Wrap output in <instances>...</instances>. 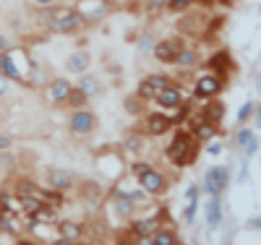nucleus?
Wrapping results in <instances>:
<instances>
[{
    "instance_id": "f257e3e1",
    "label": "nucleus",
    "mask_w": 261,
    "mask_h": 245,
    "mask_svg": "<svg viewBox=\"0 0 261 245\" xmlns=\"http://www.w3.org/2000/svg\"><path fill=\"white\" fill-rule=\"evenodd\" d=\"M196 144L199 141L191 136V130H178L175 136H172V141L167 144L165 154H167V159L175 167H186L188 162L196 159V154H199V146Z\"/></svg>"
},
{
    "instance_id": "f03ea898",
    "label": "nucleus",
    "mask_w": 261,
    "mask_h": 245,
    "mask_svg": "<svg viewBox=\"0 0 261 245\" xmlns=\"http://www.w3.org/2000/svg\"><path fill=\"white\" fill-rule=\"evenodd\" d=\"M86 24V18L81 16V11L76 8H65V11H50L47 18V29L58 32V34H73Z\"/></svg>"
},
{
    "instance_id": "7ed1b4c3",
    "label": "nucleus",
    "mask_w": 261,
    "mask_h": 245,
    "mask_svg": "<svg viewBox=\"0 0 261 245\" xmlns=\"http://www.w3.org/2000/svg\"><path fill=\"white\" fill-rule=\"evenodd\" d=\"M139 185H141V190L149 193V196H162V193L167 190L165 175H162L160 170H154V167H149L144 175H139Z\"/></svg>"
},
{
    "instance_id": "20e7f679",
    "label": "nucleus",
    "mask_w": 261,
    "mask_h": 245,
    "mask_svg": "<svg viewBox=\"0 0 261 245\" xmlns=\"http://www.w3.org/2000/svg\"><path fill=\"white\" fill-rule=\"evenodd\" d=\"M68 128H71V133H76V136H89V133H94V128H97V118L86 107L76 110V113L71 115V120H68Z\"/></svg>"
},
{
    "instance_id": "39448f33",
    "label": "nucleus",
    "mask_w": 261,
    "mask_h": 245,
    "mask_svg": "<svg viewBox=\"0 0 261 245\" xmlns=\"http://www.w3.org/2000/svg\"><path fill=\"white\" fill-rule=\"evenodd\" d=\"M220 92H222V78L214 76V73L201 76L193 84V97H199V99H214Z\"/></svg>"
},
{
    "instance_id": "423d86ee",
    "label": "nucleus",
    "mask_w": 261,
    "mask_h": 245,
    "mask_svg": "<svg viewBox=\"0 0 261 245\" xmlns=\"http://www.w3.org/2000/svg\"><path fill=\"white\" fill-rule=\"evenodd\" d=\"M227 180H230V175L225 167H212L204 177V190L209 196H220L225 188H227Z\"/></svg>"
},
{
    "instance_id": "0eeeda50",
    "label": "nucleus",
    "mask_w": 261,
    "mask_h": 245,
    "mask_svg": "<svg viewBox=\"0 0 261 245\" xmlns=\"http://www.w3.org/2000/svg\"><path fill=\"white\" fill-rule=\"evenodd\" d=\"M188 130H191V136L196 139V141H212L217 133V123H212V120H206V118H191L188 120Z\"/></svg>"
},
{
    "instance_id": "6e6552de",
    "label": "nucleus",
    "mask_w": 261,
    "mask_h": 245,
    "mask_svg": "<svg viewBox=\"0 0 261 245\" xmlns=\"http://www.w3.org/2000/svg\"><path fill=\"white\" fill-rule=\"evenodd\" d=\"M180 50H183V47H180L178 39H162V42L154 44V58H157L160 63H175V58H178Z\"/></svg>"
},
{
    "instance_id": "1a4fd4ad",
    "label": "nucleus",
    "mask_w": 261,
    "mask_h": 245,
    "mask_svg": "<svg viewBox=\"0 0 261 245\" xmlns=\"http://www.w3.org/2000/svg\"><path fill=\"white\" fill-rule=\"evenodd\" d=\"M73 92V84L68 78H55L47 89V97L53 104H65V99H68V94Z\"/></svg>"
},
{
    "instance_id": "9d476101",
    "label": "nucleus",
    "mask_w": 261,
    "mask_h": 245,
    "mask_svg": "<svg viewBox=\"0 0 261 245\" xmlns=\"http://www.w3.org/2000/svg\"><path fill=\"white\" fill-rule=\"evenodd\" d=\"M144 123H146V133H149V136H165V133L172 128L170 118H167V115H160V113L146 115Z\"/></svg>"
},
{
    "instance_id": "9b49d317",
    "label": "nucleus",
    "mask_w": 261,
    "mask_h": 245,
    "mask_svg": "<svg viewBox=\"0 0 261 245\" xmlns=\"http://www.w3.org/2000/svg\"><path fill=\"white\" fill-rule=\"evenodd\" d=\"M47 183H50L53 190L65 193V190H71V188H73V177L65 172V170H47Z\"/></svg>"
},
{
    "instance_id": "f8f14e48",
    "label": "nucleus",
    "mask_w": 261,
    "mask_h": 245,
    "mask_svg": "<svg viewBox=\"0 0 261 245\" xmlns=\"http://www.w3.org/2000/svg\"><path fill=\"white\" fill-rule=\"evenodd\" d=\"M157 104L165 107V110H175L183 104V94H180V89L178 86H167L165 92L157 94Z\"/></svg>"
},
{
    "instance_id": "ddd939ff",
    "label": "nucleus",
    "mask_w": 261,
    "mask_h": 245,
    "mask_svg": "<svg viewBox=\"0 0 261 245\" xmlns=\"http://www.w3.org/2000/svg\"><path fill=\"white\" fill-rule=\"evenodd\" d=\"M209 71H214V76H225V73H230L232 71V60H230V55L227 52H214L212 58H209Z\"/></svg>"
},
{
    "instance_id": "4468645a",
    "label": "nucleus",
    "mask_w": 261,
    "mask_h": 245,
    "mask_svg": "<svg viewBox=\"0 0 261 245\" xmlns=\"http://www.w3.org/2000/svg\"><path fill=\"white\" fill-rule=\"evenodd\" d=\"M0 76H3V78H11V81H21V78H24L8 52H0Z\"/></svg>"
},
{
    "instance_id": "2eb2a0df",
    "label": "nucleus",
    "mask_w": 261,
    "mask_h": 245,
    "mask_svg": "<svg viewBox=\"0 0 261 245\" xmlns=\"http://www.w3.org/2000/svg\"><path fill=\"white\" fill-rule=\"evenodd\" d=\"M222 222V204H220V196H212L209 204H206V225L217 227Z\"/></svg>"
},
{
    "instance_id": "dca6fc26",
    "label": "nucleus",
    "mask_w": 261,
    "mask_h": 245,
    "mask_svg": "<svg viewBox=\"0 0 261 245\" xmlns=\"http://www.w3.org/2000/svg\"><path fill=\"white\" fill-rule=\"evenodd\" d=\"M157 227H160V222L157 219H141V222H134V225H130V232H134L136 237H151L157 232Z\"/></svg>"
},
{
    "instance_id": "f3484780",
    "label": "nucleus",
    "mask_w": 261,
    "mask_h": 245,
    "mask_svg": "<svg viewBox=\"0 0 261 245\" xmlns=\"http://www.w3.org/2000/svg\"><path fill=\"white\" fill-rule=\"evenodd\" d=\"M86 68H89V52H86V50H76V52L68 58V71L84 73Z\"/></svg>"
},
{
    "instance_id": "a211bd4d",
    "label": "nucleus",
    "mask_w": 261,
    "mask_h": 245,
    "mask_svg": "<svg viewBox=\"0 0 261 245\" xmlns=\"http://www.w3.org/2000/svg\"><path fill=\"white\" fill-rule=\"evenodd\" d=\"M58 232H60V237H65V240H73V242H79V240L84 237V227H79L76 222H60Z\"/></svg>"
},
{
    "instance_id": "6ab92c4d",
    "label": "nucleus",
    "mask_w": 261,
    "mask_h": 245,
    "mask_svg": "<svg viewBox=\"0 0 261 245\" xmlns=\"http://www.w3.org/2000/svg\"><path fill=\"white\" fill-rule=\"evenodd\" d=\"M204 118L212 120V123H220V120L225 118V104H222V102H217V99L209 102V104L204 107Z\"/></svg>"
},
{
    "instance_id": "aec40b11",
    "label": "nucleus",
    "mask_w": 261,
    "mask_h": 245,
    "mask_svg": "<svg viewBox=\"0 0 261 245\" xmlns=\"http://www.w3.org/2000/svg\"><path fill=\"white\" fill-rule=\"evenodd\" d=\"M175 63H178V65H183V68H193V65L199 63V52L191 50V47H183V50L178 52Z\"/></svg>"
},
{
    "instance_id": "412c9836",
    "label": "nucleus",
    "mask_w": 261,
    "mask_h": 245,
    "mask_svg": "<svg viewBox=\"0 0 261 245\" xmlns=\"http://www.w3.org/2000/svg\"><path fill=\"white\" fill-rule=\"evenodd\" d=\"M86 102H89V94H84L79 86H73V92L68 94V99H65V104L73 107V110H84V107H86Z\"/></svg>"
},
{
    "instance_id": "4be33fe9",
    "label": "nucleus",
    "mask_w": 261,
    "mask_h": 245,
    "mask_svg": "<svg viewBox=\"0 0 261 245\" xmlns=\"http://www.w3.org/2000/svg\"><path fill=\"white\" fill-rule=\"evenodd\" d=\"M154 245H180L175 230H157L154 232Z\"/></svg>"
},
{
    "instance_id": "5701e85b",
    "label": "nucleus",
    "mask_w": 261,
    "mask_h": 245,
    "mask_svg": "<svg viewBox=\"0 0 261 245\" xmlns=\"http://www.w3.org/2000/svg\"><path fill=\"white\" fill-rule=\"evenodd\" d=\"M16 193H18V198H24V196H39L29 177H18V180H16Z\"/></svg>"
},
{
    "instance_id": "b1692460",
    "label": "nucleus",
    "mask_w": 261,
    "mask_h": 245,
    "mask_svg": "<svg viewBox=\"0 0 261 245\" xmlns=\"http://www.w3.org/2000/svg\"><path fill=\"white\" fill-rule=\"evenodd\" d=\"M144 81H149V84H151V89H154L157 94H160V92H165L167 86H172V84H170V78H167L165 73H151V76H146Z\"/></svg>"
},
{
    "instance_id": "393cba45",
    "label": "nucleus",
    "mask_w": 261,
    "mask_h": 245,
    "mask_svg": "<svg viewBox=\"0 0 261 245\" xmlns=\"http://www.w3.org/2000/svg\"><path fill=\"white\" fill-rule=\"evenodd\" d=\"M79 89H81L84 94H89V97H92V94H97V92H99V84H97V78H94V76H84V78L79 81Z\"/></svg>"
},
{
    "instance_id": "a878e982",
    "label": "nucleus",
    "mask_w": 261,
    "mask_h": 245,
    "mask_svg": "<svg viewBox=\"0 0 261 245\" xmlns=\"http://www.w3.org/2000/svg\"><path fill=\"white\" fill-rule=\"evenodd\" d=\"M136 97H139V99H144V102H151V99H157V92L151 89V84H149V81H141V84H139V89H136Z\"/></svg>"
},
{
    "instance_id": "bb28decb",
    "label": "nucleus",
    "mask_w": 261,
    "mask_h": 245,
    "mask_svg": "<svg viewBox=\"0 0 261 245\" xmlns=\"http://www.w3.org/2000/svg\"><path fill=\"white\" fill-rule=\"evenodd\" d=\"M253 141V130L251 128H241L235 133V146H241V149H246L248 144Z\"/></svg>"
},
{
    "instance_id": "cd10ccee",
    "label": "nucleus",
    "mask_w": 261,
    "mask_h": 245,
    "mask_svg": "<svg viewBox=\"0 0 261 245\" xmlns=\"http://www.w3.org/2000/svg\"><path fill=\"white\" fill-rule=\"evenodd\" d=\"M193 6V0H167V11L172 13H186Z\"/></svg>"
},
{
    "instance_id": "c85d7f7f",
    "label": "nucleus",
    "mask_w": 261,
    "mask_h": 245,
    "mask_svg": "<svg viewBox=\"0 0 261 245\" xmlns=\"http://www.w3.org/2000/svg\"><path fill=\"white\" fill-rule=\"evenodd\" d=\"M167 118H170L172 125H180L183 120H188V107H186V104L175 107V110H172V115H167Z\"/></svg>"
},
{
    "instance_id": "c756f323",
    "label": "nucleus",
    "mask_w": 261,
    "mask_h": 245,
    "mask_svg": "<svg viewBox=\"0 0 261 245\" xmlns=\"http://www.w3.org/2000/svg\"><path fill=\"white\" fill-rule=\"evenodd\" d=\"M53 216H55V209H53V206L47 209L45 204H42V206H39V209L32 214V219H34V222H50Z\"/></svg>"
},
{
    "instance_id": "7c9ffc66",
    "label": "nucleus",
    "mask_w": 261,
    "mask_h": 245,
    "mask_svg": "<svg viewBox=\"0 0 261 245\" xmlns=\"http://www.w3.org/2000/svg\"><path fill=\"white\" fill-rule=\"evenodd\" d=\"M39 198H42V201H45V204H53V209H58L60 204H63V196L58 193V190H47V193H39Z\"/></svg>"
},
{
    "instance_id": "2f4dec72",
    "label": "nucleus",
    "mask_w": 261,
    "mask_h": 245,
    "mask_svg": "<svg viewBox=\"0 0 261 245\" xmlns=\"http://www.w3.org/2000/svg\"><path fill=\"white\" fill-rule=\"evenodd\" d=\"M162 8H167V0H146V11L149 13H160Z\"/></svg>"
},
{
    "instance_id": "473e14b6",
    "label": "nucleus",
    "mask_w": 261,
    "mask_h": 245,
    "mask_svg": "<svg viewBox=\"0 0 261 245\" xmlns=\"http://www.w3.org/2000/svg\"><path fill=\"white\" fill-rule=\"evenodd\" d=\"M253 107H256L253 102H246V104L241 107V113H238V120H241V123H246V120L251 118V113H253Z\"/></svg>"
},
{
    "instance_id": "72a5a7b5",
    "label": "nucleus",
    "mask_w": 261,
    "mask_h": 245,
    "mask_svg": "<svg viewBox=\"0 0 261 245\" xmlns=\"http://www.w3.org/2000/svg\"><path fill=\"white\" fill-rule=\"evenodd\" d=\"M125 110H128L130 115H139V113H141V104H139V97H136V99H130V97H128V99H125Z\"/></svg>"
},
{
    "instance_id": "f704fd0d",
    "label": "nucleus",
    "mask_w": 261,
    "mask_h": 245,
    "mask_svg": "<svg viewBox=\"0 0 261 245\" xmlns=\"http://www.w3.org/2000/svg\"><path fill=\"white\" fill-rule=\"evenodd\" d=\"M149 167H151L149 162H134V165H130V170H134V175H136V177H139V175H144Z\"/></svg>"
},
{
    "instance_id": "c9c22d12",
    "label": "nucleus",
    "mask_w": 261,
    "mask_h": 245,
    "mask_svg": "<svg viewBox=\"0 0 261 245\" xmlns=\"http://www.w3.org/2000/svg\"><path fill=\"white\" fill-rule=\"evenodd\" d=\"M32 3H34L37 8H53V6H55V0H32Z\"/></svg>"
},
{
    "instance_id": "e433bc0d",
    "label": "nucleus",
    "mask_w": 261,
    "mask_h": 245,
    "mask_svg": "<svg viewBox=\"0 0 261 245\" xmlns=\"http://www.w3.org/2000/svg\"><path fill=\"white\" fill-rule=\"evenodd\" d=\"M193 214H196V201H191V204H188V209H186V214H183V216H186V222H191V219H193Z\"/></svg>"
},
{
    "instance_id": "4c0bfd02",
    "label": "nucleus",
    "mask_w": 261,
    "mask_h": 245,
    "mask_svg": "<svg viewBox=\"0 0 261 245\" xmlns=\"http://www.w3.org/2000/svg\"><path fill=\"white\" fill-rule=\"evenodd\" d=\"M8 149H11V139L0 133V151H8Z\"/></svg>"
},
{
    "instance_id": "58836bf2",
    "label": "nucleus",
    "mask_w": 261,
    "mask_h": 245,
    "mask_svg": "<svg viewBox=\"0 0 261 245\" xmlns=\"http://www.w3.org/2000/svg\"><path fill=\"white\" fill-rule=\"evenodd\" d=\"M206 151L212 154V157H217V154L222 151V144H209V146H206Z\"/></svg>"
},
{
    "instance_id": "ea45409f",
    "label": "nucleus",
    "mask_w": 261,
    "mask_h": 245,
    "mask_svg": "<svg viewBox=\"0 0 261 245\" xmlns=\"http://www.w3.org/2000/svg\"><path fill=\"white\" fill-rule=\"evenodd\" d=\"M136 245H154V235H146V237H136Z\"/></svg>"
},
{
    "instance_id": "a19ab883",
    "label": "nucleus",
    "mask_w": 261,
    "mask_h": 245,
    "mask_svg": "<svg viewBox=\"0 0 261 245\" xmlns=\"http://www.w3.org/2000/svg\"><path fill=\"white\" fill-rule=\"evenodd\" d=\"M246 151H248V157H251V154H256V151H258V141L253 139V141H251V144L246 146Z\"/></svg>"
},
{
    "instance_id": "79ce46f5",
    "label": "nucleus",
    "mask_w": 261,
    "mask_h": 245,
    "mask_svg": "<svg viewBox=\"0 0 261 245\" xmlns=\"http://www.w3.org/2000/svg\"><path fill=\"white\" fill-rule=\"evenodd\" d=\"M125 146H128V149H139V146H141V141L134 136V139H128V141H125Z\"/></svg>"
},
{
    "instance_id": "37998d69",
    "label": "nucleus",
    "mask_w": 261,
    "mask_h": 245,
    "mask_svg": "<svg viewBox=\"0 0 261 245\" xmlns=\"http://www.w3.org/2000/svg\"><path fill=\"white\" fill-rule=\"evenodd\" d=\"M188 198H191V201H196V198H199V188H188Z\"/></svg>"
},
{
    "instance_id": "c03bdc74",
    "label": "nucleus",
    "mask_w": 261,
    "mask_h": 245,
    "mask_svg": "<svg viewBox=\"0 0 261 245\" xmlns=\"http://www.w3.org/2000/svg\"><path fill=\"white\" fill-rule=\"evenodd\" d=\"M141 50H144V52H149V50H154V47H151V44H149V37H144V39H141Z\"/></svg>"
},
{
    "instance_id": "a18cd8bd",
    "label": "nucleus",
    "mask_w": 261,
    "mask_h": 245,
    "mask_svg": "<svg viewBox=\"0 0 261 245\" xmlns=\"http://www.w3.org/2000/svg\"><path fill=\"white\" fill-rule=\"evenodd\" d=\"M115 245H136V240H130V237H120Z\"/></svg>"
},
{
    "instance_id": "49530a36",
    "label": "nucleus",
    "mask_w": 261,
    "mask_h": 245,
    "mask_svg": "<svg viewBox=\"0 0 261 245\" xmlns=\"http://www.w3.org/2000/svg\"><path fill=\"white\" fill-rule=\"evenodd\" d=\"M53 245H76V242H73V240H65V237H58Z\"/></svg>"
},
{
    "instance_id": "de8ad7c7",
    "label": "nucleus",
    "mask_w": 261,
    "mask_h": 245,
    "mask_svg": "<svg viewBox=\"0 0 261 245\" xmlns=\"http://www.w3.org/2000/svg\"><path fill=\"white\" fill-rule=\"evenodd\" d=\"M0 52H8V42L3 37H0Z\"/></svg>"
},
{
    "instance_id": "09e8293b",
    "label": "nucleus",
    "mask_w": 261,
    "mask_h": 245,
    "mask_svg": "<svg viewBox=\"0 0 261 245\" xmlns=\"http://www.w3.org/2000/svg\"><path fill=\"white\" fill-rule=\"evenodd\" d=\"M16 245H37V242H34V240H27V237H21Z\"/></svg>"
},
{
    "instance_id": "8fccbe9b",
    "label": "nucleus",
    "mask_w": 261,
    "mask_h": 245,
    "mask_svg": "<svg viewBox=\"0 0 261 245\" xmlns=\"http://www.w3.org/2000/svg\"><path fill=\"white\" fill-rule=\"evenodd\" d=\"M256 125H258V128H261V107H258V110H256Z\"/></svg>"
},
{
    "instance_id": "3c124183",
    "label": "nucleus",
    "mask_w": 261,
    "mask_h": 245,
    "mask_svg": "<svg viewBox=\"0 0 261 245\" xmlns=\"http://www.w3.org/2000/svg\"><path fill=\"white\" fill-rule=\"evenodd\" d=\"M220 6H232V0H217Z\"/></svg>"
},
{
    "instance_id": "603ef678",
    "label": "nucleus",
    "mask_w": 261,
    "mask_h": 245,
    "mask_svg": "<svg viewBox=\"0 0 261 245\" xmlns=\"http://www.w3.org/2000/svg\"><path fill=\"white\" fill-rule=\"evenodd\" d=\"M84 245H92V242H84Z\"/></svg>"
},
{
    "instance_id": "864d4df0",
    "label": "nucleus",
    "mask_w": 261,
    "mask_h": 245,
    "mask_svg": "<svg viewBox=\"0 0 261 245\" xmlns=\"http://www.w3.org/2000/svg\"><path fill=\"white\" fill-rule=\"evenodd\" d=\"M258 225H261V219H258Z\"/></svg>"
},
{
    "instance_id": "5fc2aeb1",
    "label": "nucleus",
    "mask_w": 261,
    "mask_h": 245,
    "mask_svg": "<svg viewBox=\"0 0 261 245\" xmlns=\"http://www.w3.org/2000/svg\"><path fill=\"white\" fill-rule=\"evenodd\" d=\"M89 3H92V0H89Z\"/></svg>"
},
{
    "instance_id": "6e6d98bb",
    "label": "nucleus",
    "mask_w": 261,
    "mask_h": 245,
    "mask_svg": "<svg viewBox=\"0 0 261 245\" xmlns=\"http://www.w3.org/2000/svg\"><path fill=\"white\" fill-rule=\"evenodd\" d=\"M204 3H206V0H204Z\"/></svg>"
}]
</instances>
